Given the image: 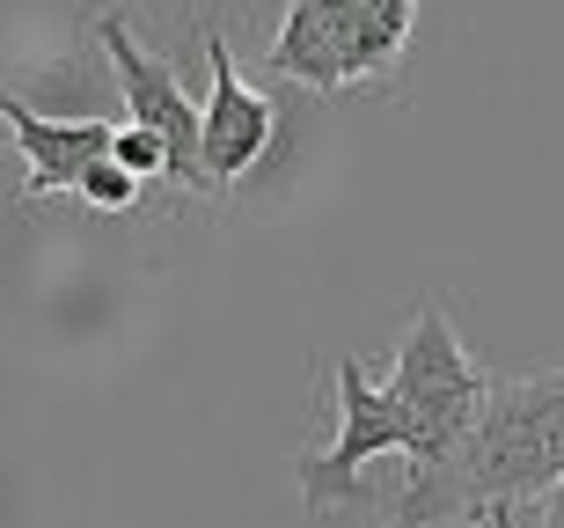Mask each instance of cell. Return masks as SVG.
Segmentation results:
<instances>
[{"label":"cell","mask_w":564,"mask_h":528,"mask_svg":"<svg viewBox=\"0 0 564 528\" xmlns=\"http://www.w3.org/2000/svg\"><path fill=\"white\" fill-rule=\"evenodd\" d=\"M381 389H389V403H397L403 425H411V455H403V463L411 470H447L462 448H469V433H477L491 375L462 353V331L447 323V309L425 301L419 316H411V331H403V345H397V375L381 381Z\"/></svg>","instance_id":"cell-3"},{"label":"cell","mask_w":564,"mask_h":528,"mask_svg":"<svg viewBox=\"0 0 564 528\" xmlns=\"http://www.w3.org/2000/svg\"><path fill=\"white\" fill-rule=\"evenodd\" d=\"M191 37L206 52V104H198V154H206V176L213 191L242 184V176L272 154V132H279V110L264 88H250L235 74V52L213 22H191Z\"/></svg>","instance_id":"cell-6"},{"label":"cell","mask_w":564,"mask_h":528,"mask_svg":"<svg viewBox=\"0 0 564 528\" xmlns=\"http://www.w3.org/2000/svg\"><path fill=\"white\" fill-rule=\"evenodd\" d=\"M330 397H337V433L323 448H301V455H293V485H301L315 521L337 514V507H359V477H367L375 455H411L403 411L389 403L381 381H367L359 359H345L330 375Z\"/></svg>","instance_id":"cell-4"},{"label":"cell","mask_w":564,"mask_h":528,"mask_svg":"<svg viewBox=\"0 0 564 528\" xmlns=\"http://www.w3.org/2000/svg\"><path fill=\"white\" fill-rule=\"evenodd\" d=\"M88 37H96V52L110 60L126 126H147L154 140H169V184H184V191L206 198L213 176H206V154H198V104L184 96L176 66H169L162 52H147L118 8H110V15H88Z\"/></svg>","instance_id":"cell-5"},{"label":"cell","mask_w":564,"mask_h":528,"mask_svg":"<svg viewBox=\"0 0 564 528\" xmlns=\"http://www.w3.org/2000/svg\"><path fill=\"white\" fill-rule=\"evenodd\" d=\"M564 485V367L499 375L484 397V419L447 470L403 477V528H469L513 507H543V492Z\"/></svg>","instance_id":"cell-1"},{"label":"cell","mask_w":564,"mask_h":528,"mask_svg":"<svg viewBox=\"0 0 564 528\" xmlns=\"http://www.w3.org/2000/svg\"><path fill=\"white\" fill-rule=\"evenodd\" d=\"M0 126L15 132V154L30 162V198H74L82 176L110 154V132H118L110 118H88V126H74V118H37L15 88L0 96Z\"/></svg>","instance_id":"cell-7"},{"label":"cell","mask_w":564,"mask_h":528,"mask_svg":"<svg viewBox=\"0 0 564 528\" xmlns=\"http://www.w3.org/2000/svg\"><path fill=\"white\" fill-rule=\"evenodd\" d=\"M419 0H286L272 52V82H301L315 96L345 88H389L411 52Z\"/></svg>","instance_id":"cell-2"},{"label":"cell","mask_w":564,"mask_h":528,"mask_svg":"<svg viewBox=\"0 0 564 528\" xmlns=\"http://www.w3.org/2000/svg\"><path fill=\"white\" fill-rule=\"evenodd\" d=\"M110 162L126 176H140V184H154V176H169V140H154L147 126H118L110 132Z\"/></svg>","instance_id":"cell-8"},{"label":"cell","mask_w":564,"mask_h":528,"mask_svg":"<svg viewBox=\"0 0 564 528\" xmlns=\"http://www.w3.org/2000/svg\"><path fill=\"white\" fill-rule=\"evenodd\" d=\"M535 514H543V528H564V485H550V492H543V507H535Z\"/></svg>","instance_id":"cell-10"},{"label":"cell","mask_w":564,"mask_h":528,"mask_svg":"<svg viewBox=\"0 0 564 528\" xmlns=\"http://www.w3.org/2000/svg\"><path fill=\"white\" fill-rule=\"evenodd\" d=\"M74 198H82V206H96V213H132V206H140V176H126L104 154V162L82 176V191H74Z\"/></svg>","instance_id":"cell-9"}]
</instances>
